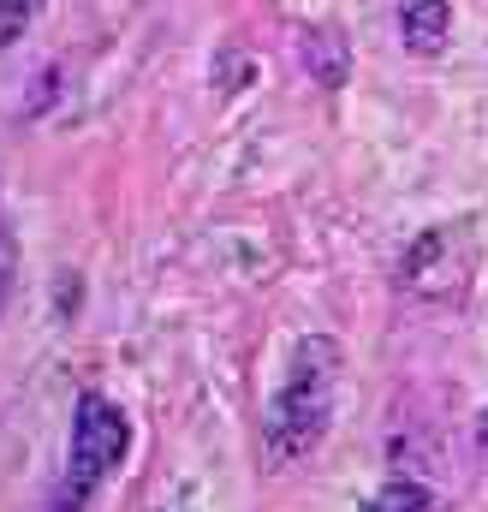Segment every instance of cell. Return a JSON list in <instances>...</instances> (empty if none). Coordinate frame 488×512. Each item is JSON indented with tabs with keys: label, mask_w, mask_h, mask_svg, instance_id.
Wrapping results in <instances>:
<instances>
[{
	"label": "cell",
	"mask_w": 488,
	"mask_h": 512,
	"mask_svg": "<svg viewBox=\"0 0 488 512\" xmlns=\"http://www.w3.org/2000/svg\"><path fill=\"white\" fill-rule=\"evenodd\" d=\"M340 382H346V352L334 334H304L286 358V376L268 399L262 417V441L274 465L310 459L322 447V435L334 429V405H340Z\"/></svg>",
	"instance_id": "1"
},
{
	"label": "cell",
	"mask_w": 488,
	"mask_h": 512,
	"mask_svg": "<svg viewBox=\"0 0 488 512\" xmlns=\"http://www.w3.org/2000/svg\"><path fill=\"white\" fill-rule=\"evenodd\" d=\"M12 268H18V251H12V227L0 221V316L12 304Z\"/></svg>",
	"instance_id": "8"
},
{
	"label": "cell",
	"mask_w": 488,
	"mask_h": 512,
	"mask_svg": "<svg viewBox=\"0 0 488 512\" xmlns=\"http://www.w3.org/2000/svg\"><path fill=\"white\" fill-rule=\"evenodd\" d=\"M298 60H304V72H310L322 90H340V84L352 78V42H346L340 24H310V30L298 36Z\"/></svg>",
	"instance_id": "5"
},
{
	"label": "cell",
	"mask_w": 488,
	"mask_h": 512,
	"mask_svg": "<svg viewBox=\"0 0 488 512\" xmlns=\"http://www.w3.org/2000/svg\"><path fill=\"white\" fill-rule=\"evenodd\" d=\"M471 280H477V227L471 221H441V227L417 233L411 251L399 256V292L429 310L465 304Z\"/></svg>",
	"instance_id": "2"
},
{
	"label": "cell",
	"mask_w": 488,
	"mask_h": 512,
	"mask_svg": "<svg viewBox=\"0 0 488 512\" xmlns=\"http://www.w3.org/2000/svg\"><path fill=\"white\" fill-rule=\"evenodd\" d=\"M477 441H483V447H488V417H483V423H477Z\"/></svg>",
	"instance_id": "9"
},
{
	"label": "cell",
	"mask_w": 488,
	"mask_h": 512,
	"mask_svg": "<svg viewBox=\"0 0 488 512\" xmlns=\"http://www.w3.org/2000/svg\"><path fill=\"white\" fill-rule=\"evenodd\" d=\"M36 12H42V0H0V48H12V42L30 30Z\"/></svg>",
	"instance_id": "7"
},
{
	"label": "cell",
	"mask_w": 488,
	"mask_h": 512,
	"mask_svg": "<svg viewBox=\"0 0 488 512\" xmlns=\"http://www.w3.org/2000/svg\"><path fill=\"white\" fill-rule=\"evenodd\" d=\"M399 42L417 60H441L453 42V6L447 0H399Z\"/></svg>",
	"instance_id": "4"
},
{
	"label": "cell",
	"mask_w": 488,
	"mask_h": 512,
	"mask_svg": "<svg viewBox=\"0 0 488 512\" xmlns=\"http://www.w3.org/2000/svg\"><path fill=\"white\" fill-rule=\"evenodd\" d=\"M364 512H435V495L423 483H411V477H393L364 501Z\"/></svg>",
	"instance_id": "6"
},
{
	"label": "cell",
	"mask_w": 488,
	"mask_h": 512,
	"mask_svg": "<svg viewBox=\"0 0 488 512\" xmlns=\"http://www.w3.org/2000/svg\"><path fill=\"white\" fill-rule=\"evenodd\" d=\"M131 453V417H125L114 399L102 393H84L78 399V417H72V465L60 477V507H90V495L120 471V459Z\"/></svg>",
	"instance_id": "3"
}]
</instances>
